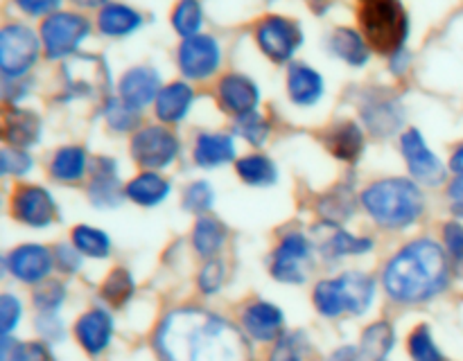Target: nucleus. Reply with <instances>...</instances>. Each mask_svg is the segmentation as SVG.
I'll return each mask as SVG.
<instances>
[{
	"instance_id": "obj_44",
	"label": "nucleus",
	"mask_w": 463,
	"mask_h": 361,
	"mask_svg": "<svg viewBox=\"0 0 463 361\" xmlns=\"http://www.w3.org/2000/svg\"><path fill=\"white\" fill-rule=\"evenodd\" d=\"M213 201H215V192H213L211 183H206V180H194V183L185 190V197H184L185 210L202 215V212L211 210Z\"/></svg>"
},
{
	"instance_id": "obj_5",
	"label": "nucleus",
	"mask_w": 463,
	"mask_h": 361,
	"mask_svg": "<svg viewBox=\"0 0 463 361\" xmlns=\"http://www.w3.org/2000/svg\"><path fill=\"white\" fill-rule=\"evenodd\" d=\"M375 296L371 275L348 271L333 280H321L315 287V305L319 314L335 319L342 314H364Z\"/></svg>"
},
{
	"instance_id": "obj_1",
	"label": "nucleus",
	"mask_w": 463,
	"mask_h": 361,
	"mask_svg": "<svg viewBox=\"0 0 463 361\" xmlns=\"http://www.w3.org/2000/svg\"><path fill=\"white\" fill-rule=\"evenodd\" d=\"M161 361H251L249 338L222 316L206 310H176L156 332Z\"/></svg>"
},
{
	"instance_id": "obj_30",
	"label": "nucleus",
	"mask_w": 463,
	"mask_h": 361,
	"mask_svg": "<svg viewBox=\"0 0 463 361\" xmlns=\"http://www.w3.org/2000/svg\"><path fill=\"white\" fill-rule=\"evenodd\" d=\"M330 48H333V52L339 59H344V61L355 68L364 66L369 61V45H366V41L362 39L360 32L348 30V27L335 32L333 39H330Z\"/></svg>"
},
{
	"instance_id": "obj_3",
	"label": "nucleus",
	"mask_w": 463,
	"mask_h": 361,
	"mask_svg": "<svg viewBox=\"0 0 463 361\" xmlns=\"http://www.w3.org/2000/svg\"><path fill=\"white\" fill-rule=\"evenodd\" d=\"M366 212L384 228H405L423 215V194L410 179H383L362 194Z\"/></svg>"
},
{
	"instance_id": "obj_51",
	"label": "nucleus",
	"mask_w": 463,
	"mask_h": 361,
	"mask_svg": "<svg viewBox=\"0 0 463 361\" xmlns=\"http://www.w3.org/2000/svg\"><path fill=\"white\" fill-rule=\"evenodd\" d=\"M39 329H41V334L48 338H61L63 337V325L54 314H41L39 316Z\"/></svg>"
},
{
	"instance_id": "obj_11",
	"label": "nucleus",
	"mask_w": 463,
	"mask_h": 361,
	"mask_svg": "<svg viewBox=\"0 0 463 361\" xmlns=\"http://www.w3.org/2000/svg\"><path fill=\"white\" fill-rule=\"evenodd\" d=\"M258 45L271 61L285 63L294 57L303 43L301 27L283 16H267L256 30Z\"/></svg>"
},
{
	"instance_id": "obj_41",
	"label": "nucleus",
	"mask_w": 463,
	"mask_h": 361,
	"mask_svg": "<svg viewBox=\"0 0 463 361\" xmlns=\"http://www.w3.org/2000/svg\"><path fill=\"white\" fill-rule=\"evenodd\" d=\"M235 131H238L242 138H247L251 144L260 147V144H265L267 135H269V125H267V120L260 113L253 111L247 113V116H240L238 120H235Z\"/></svg>"
},
{
	"instance_id": "obj_38",
	"label": "nucleus",
	"mask_w": 463,
	"mask_h": 361,
	"mask_svg": "<svg viewBox=\"0 0 463 361\" xmlns=\"http://www.w3.org/2000/svg\"><path fill=\"white\" fill-rule=\"evenodd\" d=\"M134 278L127 269H113L102 284V298L113 307H122L134 296Z\"/></svg>"
},
{
	"instance_id": "obj_35",
	"label": "nucleus",
	"mask_w": 463,
	"mask_h": 361,
	"mask_svg": "<svg viewBox=\"0 0 463 361\" xmlns=\"http://www.w3.org/2000/svg\"><path fill=\"white\" fill-rule=\"evenodd\" d=\"M0 361H54L48 346L39 341H14L3 337L0 346Z\"/></svg>"
},
{
	"instance_id": "obj_53",
	"label": "nucleus",
	"mask_w": 463,
	"mask_h": 361,
	"mask_svg": "<svg viewBox=\"0 0 463 361\" xmlns=\"http://www.w3.org/2000/svg\"><path fill=\"white\" fill-rule=\"evenodd\" d=\"M360 359H362V350H357V347L353 346L339 347V350L330 356V361H360Z\"/></svg>"
},
{
	"instance_id": "obj_24",
	"label": "nucleus",
	"mask_w": 463,
	"mask_h": 361,
	"mask_svg": "<svg viewBox=\"0 0 463 361\" xmlns=\"http://www.w3.org/2000/svg\"><path fill=\"white\" fill-rule=\"evenodd\" d=\"M194 93L188 84L184 81H175V84L161 88L156 97V116L158 120L167 122V125H175L181 122L188 116L190 106H193Z\"/></svg>"
},
{
	"instance_id": "obj_4",
	"label": "nucleus",
	"mask_w": 463,
	"mask_h": 361,
	"mask_svg": "<svg viewBox=\"0 0 463 361\" xmlns=\"http://www.w3.org/2000/svg\"><path fill=\"white\" fill-rule=\"evenodd\" d=\"M360 25L366 43L383 54H398L410 36V18L398 0H364Z\"/></svg>"
},
{
	"instance_id": "obj_31",
	"label": "nucleus",
	"mask_w": 463,
	"mask_h": 361,
	"mask_svg": "<svg viewBox=\"0 0 463 361\" xmlns=\"http://www.w3.org/2000/svg\"><path fill=\"white\" fill-rule=\"evenodd\" d=\"M226 226L222 221L213 219V217H202V219L194 224L193 230V244L194 251L202 257H213L217 255L222 246L226 242Z\"/></svg>"
},
{
	"instance_id": "obj_46",
	"label": "nucleus",
	"mask_w": 463,
	"mask_h": 361,
	"mask_svg": "<svg viewBox=\"0 0 463 361\" xmlns=\"http://www.w3.org/2000/svg\"><path fill=\"white\" fill-rule=\"evenodd\" d=\"M0 165H3L5 176H23L32 170V158L23 149L5 147L0 153Z\"/></svg>"
},
{
	"instance_id": "obj_9",
	"label": "nucleus",
	"mask_w": 463,
	"mask_h": 361,
	"mask_svg": "<svg viewBox=\"0 0 463 361\" xmlns=\"http://www.w3.org/2000/svg\"><path fill=\"white\" fill-rule=\"evenodd\" d=\"M179 140L165 126H145L131 140L136 162L147 170H165L179 156Z\"/></svg>"
},
{
	"instance_id": "obj_15",
	"label": "nucleus",
	"mask_w": 463,
	"mask_h": 361,
	"mask_svg": "<svg viewBox=\"0 0 463 361\" xmlns=\"http://www.w3.org/2000/svg\"><path fill=\"white\" fill-rule=\"evenodd\" d=\"M9 273L27 284L43 282L54 266V255L41 244H23L7 255Z\"/></svg>"
},
{
	"instance_id": "obj_18",
	"label": "nucleus",
	"mask_w": 463,
	"mask_h": 361,
	"mask_svg": "<svg viewBox=\"0 0 463 361\" xmlns=\"http://www.w3.org/2000/svg\"><path fill=\"white\" fill-rule=\"evenodd\" d=\"M158 93H161V77L154 68L138 66L131 68L129 72H125L120 79V99L125 104H129L131 108L140 111L147 104L156 102Z\"/></svg>"
},
{
	"instance_id": "obj_42",
	"label": "nucleus",
	"mask_w": 463,
	"mask_h": 361,
	"mask_svg": "<svg viewBox=\"0 0 463 361\" xmlns=\"http://www.w3.org/2000/svg\"><path fill=\"white\" fill-rule=\"evenodd\" d=\"M104 116H107L109 126H113L116 131H131L138 125V111L122 99H109Z\"/></svg>"
},
{
	"instance_id": "obj_6",
	"label": "nucleus",
	"mask_w": 463,
	"mask_h": 361,
	"mask_svg": "<svg viewBox=\"0 0 463 361\" xmlns=\"http://www.w3.org/2000/svg\"><path fill=\"white\" fill-rule=\"evenodd\" d=\"M41 52L39 36L27 25L3 27L0 32V70L5 79H21L25 72L32 70Z\"/></svg>"
},
{
	"instance_id": "obj_20",
	"label": "nucleus",
	"mask_w": 463,
	"mask_h": 361,
	"mask_svg": "<svg viewBox=\"0 0 463 361\" xmlns=\"http://www.w3.org/2000/svg\"><path fill=\"white\" fill-rule=\"evenodd\" d=\"M285 316L280 311V307H276L274 302L258 301L244 310L242 314V328L256 341H271V338L280 337V329H283Z\"/></svg>"
},
{
	"instance_id": "obj_52",
	"label": "nucleus",
	"mask_w": 463,
	"mask_h": 361,
	"mask_svg": "<svg viewBox=\"0 0 463 361\" xmlns=\"http://www.w3.org/2000/svg\"><path fill=\"white\" fill-rule=\"evenodd\" d=\"M450 203L457 215H463V176H457L450 185Z\"/></svg>"
},
{
	"instance_id": "obj_10",
	"label": "nucleus",
	"mask_w": 463,
	"mask_h": 361,
	"mask_svg": "<svg viewBox=\"0 0 463 361\" xmlns=\"http://www.w3.org/2000/svg\"><path fill=\"white\" fill-rule=\"evenodd\" d=\"M63 75H66V90L72 97H99L111 86L107 63L90 54H81L68 61Z\"/></svg>"
},
{
	"instance_id": "obj_39",
	"label": "nucleus",
	"mask_w": 463,
	"mask_h": 361,
	"mask_svg": "<svg viewBox=\"0 0 463 361\" xmlns=\"http://www.w3.org/2000/svg\"><path fill=\"white\" fill-rule=\"evenodd\" d=\"M410 355L414 361H446L425 325H420V328H416L414 332H411Z\"/></svg>"
},
{
	"instance_id": "obj_55",
	"label": "nucleus",
	"mask_w": 463,
	"mask_h": 361,
	"mask_svg": "<svg viewBox=\"0 0 463 361\" xmlns=\"http://www.w3.org/2000/svg\"><path fill=\"white\" fill-rule=\"evenodd\" d=\"M71 3H75L77 7L81 9H98V7H107V0H71Z\"/></svg>"
},
{
	"instance_id": "obj_8",
	"label": "nucleus",
	"mask_w": 463,
	"mask_h": 361,
	"mask_svg": "<svg viewBox=\"0 0 463 361\" xmlns=\"http://www.w3.org/2000/svg\"><path fill=\"white\" fill-rule=\"evenodd\" d=\"M312 264V244L306 235L289 233L276 246L271 255V275L279 282L301 284L306 282Z\"/></svg>"
},
{
	"instance_id": "obj_25",
	"label": "nucleus",
	"mask_w": 463,
	"mask_h": 361,
	"mask_svg": "<svg viewBox=\"0 0 463 361\" xmlns=\"http://www.w3.org/2000/svg\"><path fill=\"white\" fill-rule=\"evenodd\" d=\"M235 158V143L226 134H202L194 143V162L199 167H222Z\"/></svg>"
},
{
	"instance_id": "obj_27",
	"label": "nucleus",
	"mask_w": 463,
	"mask_h": 361,
	"mask_svg": "<svg viewBox=\"0 0 463 361\" xmlns=\"http://www.w3.org/2000/svg\"><path fill=\"white\" fill-rule=\"evenodd\" d=\"M170 183L161 174H156V171H143V174H138L127 185L125 197H129L138 206L154 208L170 197Z\"/></svg>"
},
{
	"instance_id": "obj_19",
	"label": "nucleus",
	"mask_w": 463,
	"mask_h": 361,
	"mask_svg": "<svg viewBox=\"0 0 463 361\" xmlns=\"http://www.w3.org/2000/svg\"><path fill=\"white\" fill-rule=\"evenodd\" d=\"M75 337L89 355H102L113 337V319L107 310H90L80 316L75 325Z\"/></svg>"
},
{
	"instance_id": "obj_2",
	"label": "nucleus",
	"mask_w": 463,
	"mask_h": 361,
	"mask_svg": "<svg viewBox=\"0 0 463 361\" xmlns=\"http://www.w3.org/2000/svg\"><path fill=\"white\" fill-rule=\"evenodd\" d=\"M448 253L432 239H416L392 257L384 269V289L398 302H425L450 280Z\"/></svg>"
},
{
	"instance_id": "obj_28",
	"label": "nucleus",
	"mask_w": 463,
	"mask_h": 361,
	"mask_svg": "<svg viewBox=\"0 0 463 361\" xmlns=\"http://www.w3.org/2000/svg\"><path fill=\"white\" fill-rule=\"evenodd\" d=\"M86 167H89V156H86L84 149L77 147V144H68V147H61L54 153L50 171L57 180L75 183L86 174Z\"/></svg>"
},
{
	"instance_id": "obj_12",
	"label": "nucleus",
	"mask_w": 463,
	"mask_h": 361,
	"mask_svg": "<svg viewBox=\"0 0 463 361\" xmlns=\"http://www.w3.org/2000/svg\"><path fill=\"white\" fill-rule=\"evenodd\" d=\"M222 63V50L213 36H190L179 48V68L190 79H208Z\"/></svg>"
},
{
	"instance_id": "obj_23",
	"label": "nucleus",
	"mask_w": 463,
	"mask_h": 361,
	"mask_svg": "<svg viewBox=\"0 0 463 361\" xmlns=\"http://www.w3.org/2000/svg\"><path fill=\"white\" fill-rule=\"evenodd\" d=\"M326 147L339 161H357L364 152V134L355 122H339L326 134Z\"/></svg>"
},
{
	"instance_id": "obj_40",
	"label": "nucleus",
	"mask_w": 463,
	"mask_h": 361,
	"mask_svg": "<svg viewBox=\"0 0 463 361\" xmlns=\"http://www.w3.org/2000/svg\"><path fill=\"white\" fill-rule=\"evenodd\" d=\"M63 298H66V287L57 280H45L34 292V305L39 307L41 314H57Z\"/></svg>"
},
{
	"instance_id": "obj_54",
	"label": "nucleus",
	"mask_w": 463,
	"mask_h": 361,
	"mask_svg": "<svg viewBox=\"0 0 463 361\" xmlns=\"http://www.w3.org/2000/svg\"><path fill=\"white\" fill-rule=\"evenodd\" d=\"M450 167H452V171H455L457 176H463V144H461V147H457L455 153H452Z\"/></svg>"
},
{
	"instance_id": "obj_43",
	"label": "nucleus",
	"mask_w": 463,
	"mask_h": 361,
	"mask_svg": "<svg viewBox=\"0 0 463 361\" xmlns=\"http://www.w3.org/2000/svg\"><path fill=\"white\" fill-rule=\"evenodd\" d=\"M443 242H446V253L452 262L455 273L463 278V226L450 221L443 228Z\"/></svg>"
},
{
	"instance_id": "obj_17",
	"label": "nucleus",
	"mask_w": 463,
	"mask_h": 361,
	"mask_svg": "<svg viewBox=\"0 0 463 361\" xmlns=\"http://www.w3.org/2000/svg\"><path fill=\"white\" fill-rule=\"evenodd\" d=\"M217 95H220L222 108L233 113L235 117L253 113L258 108V102H260V90H258L256 81L244 75H238V72L226 75L220 81Z\"/></svg>"
},
{
	"instance_id": "obj_26",
	"label": "nucleus",
	"mask_w": 463,
	"mask_h": 361,
	"mask_svg": "<svg viewBox=\"0 0 463 361\" xmlns=\"http://www.w3.org/2000/svg\"><path fill=\"white\" fill-rule=\"evenodd\" d=\"M99 32L113 39H120V36H129L143 25V16H140L136 9L127 7L120 3H109L107 7H102L98 16Z\"/></svg>"
},
{
	"instance_id": "obj_16",
	"label": "nucleus",
	"mask_w": 463,
	"mask_h": 361,
	"mask_svg": "<svg viewBox=\"0 0 463 361\" xmlns=\"http://www.w3.org/2000/svg\"><path fill=\"white\" fill-rule=\"evenodd\" d=\"M120 176H118V165L113 158H95L90 161V185L89 197L98 208H113L122 201Z\"/></svg>"
},
{
	"instance_id": "obj_22",
	"label": "nucleus",
	"mask_w": 463,
	"mask_h": 361,
	"mask_svg": "<svg viewBox=\"0 0 463 361\" xmlns=\"http://www.w3.org/2000/svg\"><path fill=\"white\" fill-rule=\"evenodd\" d=\"M5 140L16 149H27L41 140V117L25 108H9L5 116Z\"/></svg>"
},
{
	"instance_id": "obj_45",
	"label": "nucleus",
	"mask_w": 463,
	"mask_h": 361,
	"mask_svg": "<svg viewBox=\"0 0 463 361\" xmlns=\"http://www.w3.org/2000/svg\"><path fill=\"white\" fill-rule=\"evenodd\" d=\"M303 359V338L301 334H280L271 350L269 361H301Z\"/></svg>"
},
{
	"instance_id": "obj_7",
	"label": "nucleus",
	"mask_w": 463,
	"mask_h": 361,
	"mask_svg": "<svg viewBox=\"0 0 463 361\" xmlns=\"http://www.w3.org/2000/svg\"><path fill=\"white\" fill-rule=\"evenodd\" d=\"M90 34V23L72 12H57L41 25V41L50 59L71 57Z\"/></svg>"
},
{
	"instance_id": "obj_21",
	"label": "nucleus",
	"mask_w": 463,
	"mask_h": 361,
	"mask_svg": "<svg viewBox=\"0 0 463 361\" xmlns=\"http://www.w3.org/2000/svg\"><path fill=\"white\" fill-rule=\"evenodd\" d=\"M288 95L297 106H315L324 95V79L315 68L292 63L288 70Z\"/></svg>"
},
{
	"instance_id": "obj_49",
	"label": "nucleus",
	"mask_w": 463,
	"mask_h": 361,
	"mask_svg": "<svg viewBox=\"0 0 463 361\" xmlns=\"http://www.w3.org/2000/svg\"><path fill=\"white\" fill-rule=\"evenodd\" d=\"M54 264H57V269L66 271V273H75V271H80L81 266V253L77 251L75 246H68V244H59L57 248H54Z\"/></svg>"
},
{
	"instance_id": "obj_29",
	"label": "nucleus",
	"mask_w": 463,
	"mask_h": 361,
	"mask_svg": "<svg viewBox=\"0 0 463 361\" xmlns=\"http://www.w3.org/2000/svg\"><path fill=\"white\" fill-rule=\"evenodd\" d=\"M364 122L373 134L389 135L401 126L402 111L392 99H373L364 106Z\"/></svg>"
},
{
	"instance_id": "obj_13",
	"label": "nucleus",
	"mask_w": 463,
	"mask_h": 361,
	"mask_svg": "<svg viewBox=\"0 0 463 361\" xmlns=\"http://www.w3.org/2000/svg\"><path fill=\"white\" fill-rule=\"evenodd\" d=\"M402 156H405L407 167H410L411 176L425 185H439L446 180V167L439 161L437 153L428 147L420 131L410 129L402 134L401 138Z\"/></svg>"
},
{
	"instance_id": "obj_37",
	"label": "nucleus",
	"mask_w": 463,
	"mask_h": 361,
	"mask_svg": "<svg viewBox=\"0 0 463 361\" xmlns=\"http://www.w3.org/2000/svg\"><path fill=\"white\" fill-rule=\"evenodd\" d=\"M203 23V9L199 0H181L172 14V25L184 39L197 36Z\"/></svg>"
},
{
	"instance_id": "obj_47",
	"label": "nucleus",
	"mask_w": 463,
	"mask_h": 361,
	"mask_svg": "<svg viewBox=\"0 0 463 361\" xmlns=\"http://www.w3.org/2000/svg\"><path fill=\"white\" fill-rule=\"evenodd\" d=\"M21 301H18L16 296H12V293H5V296L0 298V332H3V337H9V334H12V329L16 328L18 320H21Z\"/></svg>"
},
{
	"instance_id": "obj_50",
	"label": "nucleus",
	"mask_w": 463,
	"mask_h": 361,
	"mask_svg": "<svg viewBox=\"0 0 463 361\" xmlns=\"http://www.w3.org/2000/svg\"><path fill=\"white\" fill-rule=\"evenodd\" d=\"M16 5L30 16H45V14L52 16L54 9L61 5V0H16Z\"/></svg>"
},
{
	"instance_id": "obj_32",
	"label": "nucleus",
	"mask_w": 463,
	"mask_h": 361,
	"mask_svg": "<svg viewBox=\"0 0 463 361\" xmlns=\"http://www.w3.org/2000/svg\"><path fill=\"white\" fill-rule=\"evenodd\" d=\"M238 174L244 183L256 185V188H267V185L276 183L279 179V170H276L274 161L262 153H251L238 161Z\"/></svg>"
},
{
	"instance_id": "obj_14",
	"label": "nucleus",
	"mask_w": 463,
	"mask_h": 361,
	"mask_svg": "<svg viewBox=\"0 0 463 361\" xmlns=\"http://www.w3.org/2000/svg\"><path fill=\"white\" fill-rule=\"evenodd\" d=\"M12 210L14 217L30 228H48L57 219V201L41 185H25L16 190Z\"/></svg>"
},
{
	"instance_id": "obj_36",
	"label": "nucleus",
	"mask_w": 463,
	"mask_h": 361,
	"mask_svg": "<svg viewBox=\"0 0 463 361\" xmlns=\"http://www.w3.org/2000/svg\"><path fill=\"white\" fill-rule=\"evenodd\" d=\"M373 248V242L369 237H355L348 230H335L324 242V255L328 257H346V255H362Z\"/></svg>"
},
{
	"instance_id": "obj_48",
	"label": "nucleus",
	"mask_w": 463,
	"mask_h": 361,
	"mask_svg": "<svg viewBox=\"0 0 463 361\" xmlns=\"http://www.w3.org/2000/svg\"><path fill=\"white\" fill-rule=\"evenodd\" d=\"M224 264H222L220 260H208L206 264H203V269L199 271V289H202L203 293H217L222 289V282H224Z\"/></svg>"
},
{
	"instance_id": "obj_56",
	"label": "nucleus",
	"mask_w": 463,
	"mask_h": 361,
	"mask_svg": "<svg viewBox=\"0 0 463 361\" xmlns=\"http://www.w3.org/2000/svg\"><path fill=\"white\" fill-rule=\"evenodd\" d=\"M383 361H384V359H383Z\"/></svg>"
},
{
	"instance_id": "obj_34",
	"label": "nucleus",
	"mask_w": 463,
	"mask_h": 361,
	"mask_svg": "<svg viewBox=\"0 0 463 361\" xmlns=\"http://www.w3.org/2000/svg\"><path fill=\"white\" fill-rule=\"evenodd\" d=\"M393 341H396V334H393L392 325L373 323L371 328H366L364 337H362V356L371 361H383L392 352Z\"/></svg>"
},
{
	"instance_id": "obj_33",
	"label": "nucleus",
	"mask_w": 463,
	"mask_h": 361,
	"mask_svg": "<svg viewBox=\"0 0 463 361\" xmlns=\"http://www.w3.org/2000/svg\"><path fill=\"white\" fill-rule=\"evenodd\" d=\"M72 246H75L81 255L102 260V257H109V253H111V237H109L104 230L95 228V226L81 224L72 230Z\"/></svg>"
}]
</instances>
